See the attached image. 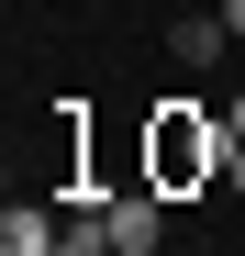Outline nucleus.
Returning <instances> with one entry per match:
<instances>
[{
  "label": "nucleus",
  "mask_w": 245,
  "mask_h": 256,
  "mask_svg": "<svg viewBox=\"0 0 245 256\" xmlns=\"http://www.w3.org/2000/svg\"><path fill=\"white\" fill-rule=\"evenodd\" d=\"M234 167V122L223 112H190V100H168L145 122V178L156 190H200V178H223Z\"/></svg>",
  "instance_id": "f257e3e1"
},
{
  "label": "nucleus",
  "mask_w": 245,
  "mask_h": 256,
  "mask_svg": "<svg viewBox=\"0 0 245 256\" xmlns=\"http://www.w3.org/2000/svg\"><path fill=\"white\" fill-rule=\"evenodd\" d=\"M100 223H112L122 256H156V234H168V190H156V178H145V190H122V200H100Z\"/></svg>",
  "instance_id": "f03ea898"
},
{
  "label": "nucleus",
  "mask_w": 245,
  "mask_h": 256,
  "mask_svg": "<svg viewBox=\"0 0 245 256\" xmlns=\"http://www.w3.org/2000/svg\"><path fill=\"white\" fill-rule=\"evenodd\" d=\"M56 245H67V223L45 200H12V212H0V256H56Z\"/></svg>",
  "instance_id": "7ed1b4c3"
},
{
  "label": "nucleus",
  "mask_w": 245,
  "mask_h": 256,
  "mask_svg": "<svg viewBox=\"0 0 245 256\" xmlns=\"http://www.w3.org/2000/svg\"><path fill=\"white\" fill-rule=\"evenodd\" d=\"M223 45H234V22H223V12H190V22L168 34V56H178V67H223Z\"/></svg>",
  "instance_id": "20e7f679"
},
{
  "label": "nucleus",
  "mask_w": 245,
  "mask_h": 256,
  "mask_svg": "<svg viewBox=\"0 0 245 256\" xmlns=\"http://www.w3.org/2000/svg\"><path fill=\"white\" fill-rule=\"evenodd\" d=\"M56 256H112V223H67V245Z\"/></svg>",
  "instance_id": "39448f33"
},
{
  "label": "nucleus",
  "mask_w": 245,
  "mask_h": 256,
  "mask_svg": "<svg viewBox=\"0 0 245 256\" xmlns=\"http://www.w3.org/2000/svg\"><path fill=\"white\" fill-rule=\"evenodd\" d=\"M223 122H234V145H245V90H234V112H223Z\"/></svg>",
  "instance_id": "423d86ee"
},
{
  "label": "nucleus",
  "mask_w": 245,
  "mask_h": 256,
  "mask_svg": "<svg viewBox=\"0 0 245 256\" xmlns=\"http://www.w3.org/2000/svg\"><path fill=\"white\" fill-rule=\"evenodd\" d=\"M223 22H234V34H245V0H223Z\"/></svg>",
  "instance_id": "0eeeda50"
}]
</instances>
